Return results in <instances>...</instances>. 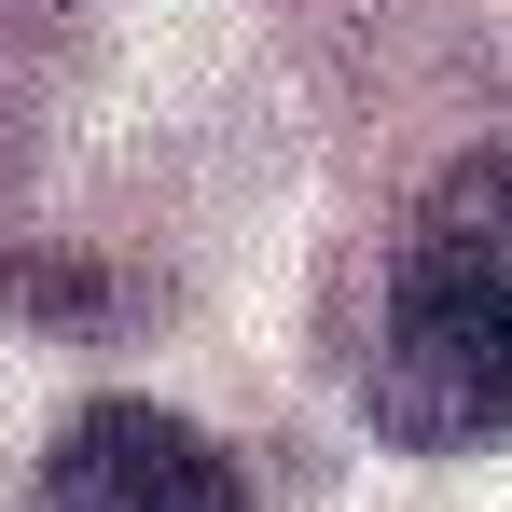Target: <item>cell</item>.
<instances>
[{"instance_id":"obj_1","label":"cell","mask_w":512,"mask_h":512,"mask_svg":"<svg viewBox=\"0 0 512 512\" xmlns=\"http://www.w3.org/2000/svg\"><path fill=\"white\" fill-rule=\"evenodd\" d=\"M374 429L416 457L512 443V139L457 153L402 222L388 333H374Z\"/></svg>"},{"instance_id":"obj_2","label":"cell","mask_w":512,"mask_h":512,"mask_svg":"<svg viewBox=\"0 0 512 512\" xmlns=\"http://www.w3.org/2000/svg\"><path fill=\"white\" fill-rule=\"evenodd\" d=\"M42 512H250L236 457L153 402H70L42 443Z\"/></svg>"}]
</instances>
